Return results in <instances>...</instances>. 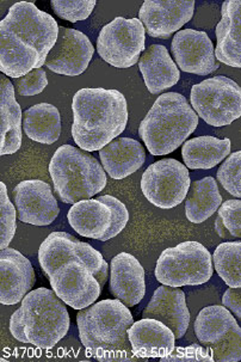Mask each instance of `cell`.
Segmentation results:
<instances>
[{
	"label": "cell",
	"instance_id": "obj_1",
	"mask_svg": "<svg viewBox=\"0 0 241 362\" xmlns=\"http://www.w3.org/2000/svg\"><path fill=\"white\" fill-rule=\"evenodd\" d=\"M59 27L53 17L34 3L12 5L0 22V71L18 79L42 69L58 41Z\"/></svg>",
	"mask_w": 241,
	"mask_h": 362
},
{
	"label": "cell",
	"instance_id": "obj_2",
	"mask_svg": "<svg viewBox=\"0 0 241 362\" xmlns=\"http://www.w3.org/2000/svg\"><path fill=\"white\" fill-rule=\"evenodd\" d=\"M72 138L86 152L100 151L122 134L128 124V103L122 93L85 88L73 96Z\"/></svg>",
	"mask_w": 241,
	"mask_h": 362
},
{
	"label": "cell",
	"instance_id": "obj_3",
	"mask_svg": "<svg viewBox=\"0 0 241 362\" xmlns=\"http://www.w3.org/2000/svg\"><path fill=\"white\" fill-rule=\"evenodd\" d=\"M134 324L129 308L119 299H107L77 315L81 344L100 361H126L133 354L128 330Z\"/></svg>",
	"mask_w": 241,
	"mask_h": 362
},
{
	"label": "cell",
	"instance_id": "obj_4",
	"mask_svg": "<svg viewBox=\"0 0 241 362\" xmlns=\"http://www.w3.org/2000/svg\"><path fill=\"white\" fill-rule=\"evenodd\" d=\"M199 126V115L178 93L158 97L142 119L139 134L152 156H166L182 146Z\"/></svg>",
	"mask_w": 241,
	"mask_h": 362
},
{
	"label": "cell",
	"instance_id": "obj_5",
	"mask_svg": "<svg viewBox=\"0 0 241 362\" xmlns=\"http://www.w3.org/2000/svg\"><path fill=\"white\" fill-rule=\"evenodd\" d=\"M54 190L64 204L88 200L107 185V173L92 154L72 145H62L49 163Z\"/></svg>",
	"mask_w": 241,
	"mask_h": 362
},
{
	"label": "cell",
	"instance_id": "obj_6",
	"mask_svg": "<svg viewBox=\"0 0 241 362\" xmlns=\"http://www.w3.org/2000/svg\"><path fill=\"white\" fill-rule=\"evenodd\" d=\"M65 303L53 289H34L22 300L24 330L29 343L40 349H50L61 341L71 327Z\"/></svg>",
	"mask_w": 241,
	"mask_h": 362
},
{
	"label": "cell",
	"instance_id": "obj_7",
	"mask_svg": "<svg viewBox=\"0 0 241 362\" xmlns=\"http://www.w3.org/2000/svg\"><path fill=\"white\" fill-rule=\"evenodd\" d=\"M213 257L207 247L188 240L161 252L155 266V279L170 287L201 286L213 278Z\"/></svg>",
	"mask_w": 241,
	"mask_h": 362
},
{
	"label": "cell",
	"instance_id": "obj_8",
	"mask_svg": "<svg viewBox=\"0 0 241 362\" xmlns=\"http://www.w3.org/2000/svg\"><path fill=\"white\" fill-rule=\"evenodd\" d=\"M190 102L196 114L213 127H225L241 117V86L216 76L192 86Z\"/></svg>",
	"mask_w": 241,
	"mask_h": 362
},
{
	"label": "cell",
	"instance_id": "obj_9",
	"mask_svg": "<svg viewBox=\"0 0 241 362\" xmlns=\"http://www.w3.org/2000/svg\"><path fill=\"white\" fill-rule=\"evenodd\" d=\"M146 50V29L139 18L116 17L104 25L97 39L100 58L116 69H129Z\"/></svg>",
	"mask_w": 241,
	"mask_h": 362
},
{
	"label": "cell",
	"instance_id": "obj_10",
	"mask_svg": "<svg viewBox=\"0 0 241 362\" xmlns=\"http://www.w3.org/2000/svg\"><path fill=\"white\" fill-rule=\"evenodd\" d=\"M192 185L187 166L177 159H163L148 166L141 177L142 194L161 209L180 206Z\"/></svg>",
	"mask_w": 241,
	"mask_h": 362
},
{
	"label": "cell",
	"instance_id": "obj_11",
	"mask_svg": "<svg viewBox=\"0 0 241 362\" xmlns=\"http://www.w3.org/2000/svg\"><path fill=\"white\" fill-rule=\"evenodd\" d=\"M50 286L69 308L83 310L96 303L102 287L84 263L77 259L64 263L48 276Z\"/></svg>",
	"mask_w": 241,
	"mask_h": 362
},
{
	"label": "cell",
	"instance_id": "obj_12",
	"mask_svg": "<svg viewBox=\"0 0 241 362\" xmlns=\"http://www.w3.org/2000/svg\"><path fill=\"white\" fill-rule=\"evenodd\" d=\"M73 259L84 263L95 278L105 262L100 251L66 232L50 233L40 247L39 262L47 276L64 263Z\"/></svg>",
	"mask_w": 241,
	"mask_h": 362
},
{
	"label": "cell",
	"instance_id": "obj_13",
	"mask_svg": "<svg viewBox=\"0 0 241 362\" xmlns=\"http://www.w3.org/2000/svg\"><path fill=\"white\" fill-rule=\"evenodd\" d=\"M95 48L84 33L60 27L58 41L50 50L45 66L54 74L77 77L88 70Z\"/></svg>",
	"mask_w": 241,
	"mask_h": 362
},
{
	"label": "cell",
	"instance_id": "obj_14",
	"mask_svg": "<svg viewBox=\"0 0 241 362\" xmlns=\"http://www.w3.org/2000/svg\"><path fill=\"white\" fill-rule=\"evenodd\" d=\"M171 50L177 66L187 74L208 76L218 69L214 45L204 31H178L173 36Z\"/></svg>",
	"mask_w": 241,
	"mask_h": 362
},
{
	"label": "cell",
	"instance_id": "obj_15",
	"mask_svg": "<svg viewBox=\"0 0 241 362\" xmlns=\"http://www.w3.org/2000/svg\"><path fill=\"white\" fill-rule=\"evenodd\" d=\"M13 201L18 220L35 226H48L60 212L50 185L40 180L20 182L13 190Z\"/></svg>",
	"mask_w": 241,
	"mask_h": 362
},
{
	"label": "cell",
	"instance_id": "obj_16",
	"mask_svg": "<svg viewBox=\"0 0 241 362\" xmlns=\"http://www.w3.org/2000/svg\"><path fill=\"white\" fill-rule=\"evenodd\" d=\"M194 12L195 1L146 0L139 11V20L151 37L167 40L192 21Z\"/></svg>",
	"mask_w": 241,
	"mask_h": 362
},
{
	"label": "cell",
	"instance_id": "obj_17",
	"mask_svg": "<svg viewBox=\"0 0 241 362\" xmlns=\"http://www.w3.org/2000/svg\"><path fill=\"white\" fill-rule=\"evenodd\" d=\"M0 273V303L4 306H13L23 300L36 281L30 261L11 247L1 250Z\"/></svg>",
	"mask_w": 241,
	"mask_h": 362
},
{
	"label": "cell",
	"instance_id": "obj_18",
	"mask_svg": "<svg viewBox=\"0 0 241 362\" xmlns=\"http://www.w3.org/2000/svg\"><path fill=\"white\" fill-rule=\"evenodd\" d=\"M110 291L115 299L128 308L141 303L146 294V275L138 258L121 252L111 259Z\"/></svg>",
	"mask_w": 241,
	"mask_h": 362
},
{
	"label": "cell",
	"instance_id": "obj_19",
	"mask_svg": "<svg viewBox=\"0 0 241 362\" xmlns=\"http://www.w3.org/2000/svg\"><path fill=\"white\" fill-rule=\"evenodd\" d=\"M142 317L160 320L175 332L177 339H182L188 332L190 324L185 293L178 287L160 286L155 289L150 304L142 313Z\"/></svg>",
	"mask_w": 241,
	"mask_h": 362
},
{
	"label": "cell",
	"instance_id": "obj_20",
	"mask_svg": "<svg viewBox=\"0 0 241 362\" xmlns=\"http://www.w3.org/2000/svg\"><path fill=\"white\" fill-rule=\"evenodd\" d=\"M133 354L139 358H161L176 348L175 332L163 322L142 318L128 330Z\"/></svg>",
	"mask_w": 241,
	"mask_h": 362
},
{
	"label": "cell",
	"instance_id": "obj_21",
	"mask_svg": "<svg viewBox=\"0 0 241 362\" xmlns=\"http://www.w3.org/2000/svg\"><path fill=\"white\" fill-rule=\"evenodd\" d=\"M218 62L241 69V0H227L221 8V20L215 29Z\"/></svg>",
	"mask_w": 241,
	"mask_h": 362
},
{
	"label": "cell",
	"instance_id": "obj_22",
	"mask_svg": "<svg viewBox=\"0 0 241 362\" xmlns=\"http://www.w3.org/2000/svg\"><path fill=\"white\" fill-rule=\"evenodd\" d=\"M139 69L146 88L153 95L172 88L180 81V69L167 48L161 45H152L145 50L139 62Z\"/></svg>",
	"mask_w": 241,
	"mask_h": 362
},
{
	"label": "cell",
	"instance_id": "obj_23",
	"mask_svg": "<svg viewBox=\"0 0 241 362\" xmlns=\"http://www.w3.org/2000/svg\"><path fill=\"white\" fill-rule=\"evenodd\" d=\"M105 173L114 180H123L141 169L146 160L145 148L138 140L117 138L100 151Z\"/></svg>",
	"mask_w": 241,
	"mask_h": 362
},
{
	"label": "cell",
	"instance_id": "obj_24",
	"mask_svg": "<svg viewBox=\"0 0 241 362\" xmlns=\"http://www.w3.org/2000/svg\"><path fill=\"white\" fill-rule=\"evenodd\" d=\"M22 109L15 86L8 77L0 78V154H13L22 146Z\"/></svg>",
	"mask_w": 241,
	"mask_h": 362
},
{
	"label": "cell",
	"instance_id": "obj_25",
	"mask_svg": "<svg viewBox=\"0 0 241 362\" xmlns=\"http://www.w3.org/2000/svg\"><path fill=\"white\" fill-rule=\"evenodd\" d=\"M67 219L71 228L81 237L100 240L110 228L112 212L98 199H88L72 204Z\"/></svg>",
	"mask_w": 241,
	"mask_h": 362
},
{
	"label": "cell",
	"instance_id": "obj_26",
	"mask_svg": "<svg viewBox=\"0 0 241 362\" xmlns=\"http://www.w3.org/2000/svg\"><path fill=\"white\" fill-rule=\"evenodd\" d=\"M230 146L228 138L218 139L211 135L187 140L182 147L184 164L192 170L213 169L230 156Z\"/></svg>",
	"mask_w": 241,
	"mask_h": 362
},
{
	"label": "cell",
	"instance_id": "obj_27",
	"mask_svg": "<svg viewBox=\"0 0 241 362\" xmlns=\"http://www.w3.org/2000/svg\"><path fill=\"white\" fill-rule=\"evenodd\" d=\"M23 129L29 139L43 145L57 143L61 134V116L55 105L39 103L23 112Z\"/></svg>",
	"mask_w": 241,
	"mask_h": 362
},
{
	"label": "cell",
	"instance_id": "obj_28",
	"mask_svg": "<svg viewBox=\"0 0 241 362\" xmlns=\"http://www.w3.org/2000/svg\"><path fill=\"white\" fill-rule=\"evenodd\" d=\"M222 204L218 183L208 176L192 182L185 199V216L192 223H201L209 219Z\"/></svg>",
	"mask_w": 241,
	"mask_h": 362
},
{
	"label": "cell",
	"instance_id": "obj_29",
	"mask_svg": "<svg viewBox=\"0 0 241 362\" xmlns=\"http://www.w3.org/2000/svg\"><path fill=\"white\" fill-rule=\"evenodd\" d=\"M237 324L226 306L211 305L202 308L195 320V335L204 347L218 343Z\"/></svg>",
	"mask_w": 241,
	"mask_h": 362
},
{
	"label": "cell",
	"instance_id": "obj_30",
	"mask_svg": "<svg viewBox=\"0 0 241 362\" xmlns=\"http://www.w3.org/2000/svg\"><path fill=\"white\" fill-rule=\"evenodd\" d=\"M214 268L228 287H241V240L221 243L213 255Z\"/></svg>",
	"mask_w": 241,
	"mask_h": 362
},
{
	"label": "cell",
	"instance_id": "obj_31",
	"mask_svg": "<svg viewBox=\"0 0 241 362\" xmlns=\"http://www.w3.org/2000/svg\"><path fill=\"white\" fill-rule=\"evenodd\" d=\"M215 228L222 238H241V199L222 202Z\"/></svg>",
	"mask_w": 241,
	"mask_h": 362
},
{
	"label": "cell",
	"instance_id": "obj_32",
	"mask_svg": "<svg viewBox=\"0 0 241 362\" xmlns=\"http://www.w3.org/2000/svg\"><path fill=\"white\" fill-rule=\"evenodd\" d=\"M17 209L8 199L6 185L0 182V249H8L17 230Z\"/></svg>",
	"mask_w": 241,
	"mask_h": 362
},
{
	"label": "cell",
	"instance_id": "obj_33",
	"mask_svg": "<svg viewBox=\"0 0 241 362\" xmlns=\"http://www.w3.org/2000/svg\"><path fill=\"white\" fill-rule=\"evenodd\" d=\"M216 176L227 193L241 199V151L227 157L218 168Z\"/></svg>",
	"mask_w": 241,
	"mask_h": 362
},
{
	"label": "cell",
	"instance_id": "obj_34",
	"mask_svg": "<svg viewBox=\"0 0 241 362\" xmlns=\"http://www.w3.org/2000/svg\"><path fill=\"white\" fill-rule=\"evenodd\" d=\"M215 362L241 361V327L235 324L218 343L207 347Z\"/></svg>",
	"mask_w": 241,
	"mask_h": 362
},
{
	"label": "cell",
	"instance_id": "obj_35",
	"mask_svg": "<svg viewBox=\"0 0 241 362\" xmlns=\"http://www.w3.org/2000/svg\"><path fill=\"white\" fill-rule=\"evenodd\" d=\"M95 0H52L50 5L54 12L71 23H77L81 21L88 20L93 8L96 6Z\"/></svg>",
	"mask_w": 241,
	"mask_h": 362
},
{
	"label": "cell",
	"instance_id": "obj_36",
	"mask_svg": "<svg viewBox=\"0 0 241 362\" xmlns=\"http://www.w3.org/2000/svg\"><path fill=\"white\" fill-rule=\"evenodd\" d=\"M98 200L107 204L112 212V223H111L110 228L107 232V235L100 239L102 242H107L119 235L124 230L127 223L129 221V212L127 209L126 204L121 202L117 197L103 195V197H98Z\"/></svg>",
	"mask_w": 241,
	"mask_h": 362
},
{
	"label": "cell",
	"instance_id": "obj_37",
	"mask_svg": "<svg viewBox=\"0 0 241 362\" xmlns=\"http://www.w3.org/2000/svg\"><path fill=\"white\" fill-rule=\"evenodd\" d=\"M15 86L20 96L31 97L40 95L48 86L46 71L43 69L31 71L27 76L16 79Z\"/></svg>",
	"mask_w": 241,
	"mask_h": 362
},
{
	"label": "cell",
	"instance_id": "obj_38",
	"mask_svg": "<svg viewBox=\"0 0 241 362\" xmlns=\"http://www.w3.org/2000/svg\"><path fill=\"white\" fill-rule=\"evenodd\" d=\"M161 362H213L211 351L204 346L190 344L187 347L175 348L171 354L160 358Z\"/></svg>",
	"mask_w": 241,
	"mask_h": 362
},
{
	"label": "cell",
	"instance_id": "obj_39",
	"mask_svg": "<svg viewBox=\"0 0 241 362\" xmlns=\"http://www.w3.org/2000/svg\"><path fill=\"white\" fill-rule=\"evenodd\" d=\"M222 304L226 306L241 323V287L237 288L230 287L227 289L222 297Z\"/></svg>",
	"mask_w": 241,
	"mask_h": 362
},
{
	"label": "cell",
	"instance_id": "obj_40",
	"mask_svg": "<svg viewBox=\"0 0 241 362\" xmlns=\"http://www.w3.org/2000/svg\"><path fill=\"white\" fill-rule=\"evenodd\" d=\"M10 332L17 341L25 343V344H30L27 335H25V330H24L23 316H22V308H20L16 310L10 318Z\"/></svg>",
	"mask_w": 241,
	"mask_h": 362
},
{
	"label": "cell",
	"instance_id": "obj_41",
	"mask_svg": "<svg viewBox=\"0 0 241 362\" xmlns=\"http://www.w3.org/2000/svg\"><path fill=\"white\" fill-rule=\"evenodd\" d=\"M107 274H109V266H107V262H104L103 267H102V269H100V273L96 275V279L98 280V282H100V285L102 288H103L104 285L107 284Z\"/></svg>",
	"mask_w": 241,
	"mask_h": 362
}]
</instances>
